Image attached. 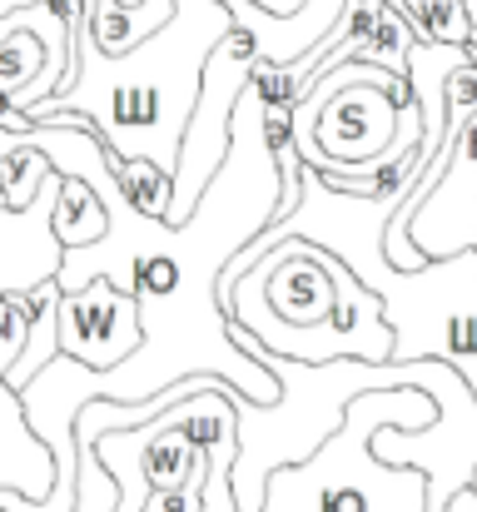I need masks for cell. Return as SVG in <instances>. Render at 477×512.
Here are the masks:
<instances>
[{"mask_svg": "<svg viewBox=\"0 0 477 512\" xmlns=\"http://www.w3.org/2000/svg\"><path fill=\"white\" fill-rule=\"evenodd\" d=\"M174 15V0H140V5H110V0H90L85 10V30L90 45L100 55H130L135 45H145L159 25Z\"/></svg>", "mask_w": 477, "mask_h": 512, "instance_id": "obj_9", "label": "cell"}, {"mask_svg": "<svg viewBox=\"0 0 477 512\" xmlns=\"http://www.w3.org/2000/svg\"><path fill=\"white\" fill-rule=\"evenodd\" d=\"M30 319H35V289H25V294H0V378H5L10 363L20 358L25 334H30Z\"/></svg>", "mask_w": 477, "mask_h": 512, "instance_id": "obj_14", "label": "cell"}, {"mask_svg": "<svg viewBox=\"0 0 477 512\" xmlns=\"http://www.w3.org/2000/svg\"><path fill=\"white\" fill-rule=\"evenodd\" d=\"M433 418H438V408L418 388H383V393L353 398L343 408L338 433L309 463L279 468L264 483V508L259 512H428L423 473L378 463L373 438L383 428L418 433Z\"/></svg>", "mask_w": 477, "mask_h": 512, "instance_id": "obj_3", "label": "cell"}, {"mask_svg": "<svg viewBox=\"0 0 477 512\" xmlns=\"http://www.w3.org/2000/svg\"><path fill=\"white\" fill-rule=\"evenodd\" d=\"M110 5H140V0H110ZM249 5L264 10V15H274V20H289V15L304 10V0H249Z\"/></svg>", "mask_w": 477, "mask_h": 512, "instance_id": "obj_15", "label": "cell"}, {"mask_svg": "<svg viewBox=\"0 0 477 512\" xmlns=\"http://www.w3.org/2000/svg\"><path fill=\"white\" fill-rule=\"evenodd\" d=\"M428 398H433L438 418L418 433L383 428L373 438V458L388 463V468L423 473V483H428L423 503H428V512H443L463 488H473L477 478V398L453 368L438 373Z\"/></svg>", "mask_w": 477, "mask_h": 512, "instance_id": "obj_6", "label": "cell"}, {"mask_svg": "<svg viewBox=\"0 0 477 512\" xmlns=\"http://www.w3.org/2000/svg\"><path fill=\"white\" fill-rule=\"evenodd\" d=\"M55 304H60V294H55V284H40L35 289V319H30V334H25V348H20V358L10 363V373L0 378L10 393H20L40 368H50L55 358H60V343H55Z\"/></svg>", "mask_w": 477, "mask_h": 512, "instance_id": "obj_12", "label": "cell"}, {"mask_svg": "<svg viewBox=\"0 0 477 512\" xmlns=\"http://www.w3.org/2000/svg\"><path fill=\"white\" fill-rule=\"evenodd\" d=\"M70 30V80L65 90L30 110L25 120L75 115L90 125L110 165H150L174 174L179 135L199 105V80L234 20L219 0H174V15L130 55H100L85 30L90 0H60Z\"/></svg>", "mask_w": 477, "mask_h": 512, "instance_id": "obj_2", "label": "cell"}, {"mask_svg": "<svg viewBox=\"0 0 477 512\" xmlns=\"http://www.w3.org/2000/svg\"><path fill=\"white\" fill-rule=\"evenodd\" d=\"M393 204L383 199H348L318 184V174L304 165L299 179V209L279 224H269L249 249L229 259L219 284H234L249 274L274 244L309 239L323 254H333L383 309V324L393 334V363H443L453 368L468 393L477 398V254L438 259L418 274H398L383 259V224Z\"/></svg>", "mask_w": 477, "mask_h": 512, "instance_id": "obj_1", "label": "cell"}, {"mask_svg": "<svg viewBox=\"0 0 477 512\" xmlns=\"http://www.w3.org/2000/svg\"><path fill=\"white\" fill-rule=\"evenodd\" d=\"M473 493H477V478H473Z\"/></svg>", "mask_w": 477, "mask_h": 512, "instance_id": "obj_18", "label": "cell"}, {"mask_svg": "<svg viewBox=\"0 0 477 512\" xmlns=\"http://www.w3.org/2000/svg\"><path fill=\"white\" fill-rule=\"evenodd\" d=\"M443 512H477V493H473V488H463V493H458V498H453Z\"/></svg>", "mask_w": 477, "mask_h": 512, "instance_id": "obj_16", "label": "cell"}, {"mask_svg": "<svg viewBox=\"0 0 477 512\" xmlns=\"http://www.w3.org/2000/svg\"><path fill=\"white\" fill-rule=\"evenodd\" d=\"M254 75V50L244 40V30L224 35L204 65V80H199V105L179 135V155H174V174H169V209H164V224H184L204 189L214 184V174L229 155V120H234V105L244 95Z\"/></svg>", "mask_w": 477, "mask_h": 512, "instance_id": "obj_5", "label": "cell"}, {"mask_svg": "<svg viewBox=\"0 0 477 512\" xmlns=\"http://www.w3.org/2000/svg\"><path fill=\"white\" fill-rule=\"evenodd\" d=\"M259 274V294L269 304V319L284 329L309 334L318 329L333 309H338V274L343 264L333 254H323L309 239H284L274 244V254H264L254 264Z\"/></svg>", "mask_w": 477, "mask_h": 512, "instance_id": "obj_8", "label": "cell"}, {"mask_svg": "<svg viewBox=\"0 0 477 512\" xmlns=\"http://www.w3.org/2000/svg\"><path fill=\"white\" fill-rule=\"evenodd\" d=\"M463 10H468V20H473V30H477V0H458Z\"/></svg>", "mask_w": 477, "mask_h": 512, "instance_id": "obj_17", "label": "cell"}, {"mask_svg": "<svg viewBox=\"0 0 477 512\" xmlns=\"http://www.w3.org/2000/svg\"><path fill=\"white\" fill-rule=\"evenodd\" d=\"M50 239H55L60 254H75V249H90V244L105 239V209L80 179L60 174V194H55V209H50Z\"/></svg>", "mask_w": 477, "mask_h": 512, "instance_id": "obj_10", "label": "cell"}, {"mask_svg": "<svg viewBox=\"0 0 477 512\" xmlns=\"http://www.w3.org/2000/svg\"><path fill=\"white\" fill-rule=\"evenodd\" d=\"M448 110V160L428 194L413 204L403 239L428 259H453L477 249V70L458 65L443 85Z\"/></svg>", "mask_w": 477, "mask_h": 512, "instance_id": "obj_4", "label": "cell"}, {"mask_svg": "<svg viewBox=\"0 0 477 512\" xmlns=\"http://www.w3.org/2000/svg\"><path fill=\"white\" fill-rule=\"evenodd\" d=\"M398 10H403L408 35L423 40V45L468 50V40H473V20L458 0H398Z\"/></svg>", "mask_w": 477, "mask_h": 512, "instance_id": "obj_11", "label": "cell"}, {"mask_svg": "<svg viewBox=\"0 0 477 512\" xmlns=\"http://www.w3.org/2000/svg\"><path fill=\"white\" fill-rule=\"evenodd\" d=\"M55 343H60V358H70L90 373H110L140 348V309H135V299H125L120 289L95 279L80 294H60Z\"/></svg>", "mask_w": 477, "mask_h": 512, "instance_id": "obj_7", "label": "cell"}, {"mask_svg": "<svg viewBox=\"0 0 477 512\" xmlns=\"http://www.w3.org/2000/svg\"><path fill=\"white\" fill-rule=\"evenodd\" d=\"M115 184H120V194L145 219H164V209H169V174L150 170V165H115Z\"/></svg>", "mask_w": 477, "mask_h": 512, "instance_id": "obj_13", "label": "cell"}]
</instances>
